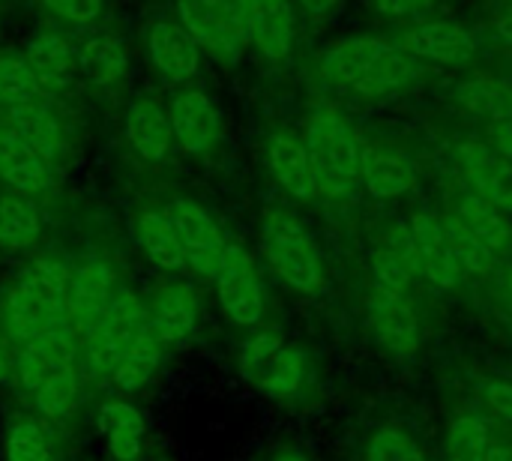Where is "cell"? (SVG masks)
Returning <instances> with one entry per match:
<instances>
[{"instance_id": "1", "label": "cell", "mask_w": 512, "mask_h": 461, "mask_svg": "<svg viewBox=\"0 0 512 461\" xmlns=\"http://www.w3.org/2000/svg\"><path fill=\"white\" fill-rule=\"evenodd\" d=\"M318 66L324 78L360 96L396 93L417 78L414 57L402 45L378 36L342 39L318 57Z\"/></svg>"}, {"instance_id": "2", "label": "cell", "mask_w": 512, "mask_h": 461, "mask_svg": "<svg viewBox=\"0 0 512 461\" xmlns=\"http://www.w3.org/2000/svg\"><path fill=\"white\" fill-rule=\"evenodd\" d=\"M306 147L318 165V183L330 195H345L360 183L366 141L339 114L318 111L306 126Z\"/></svg>"}, {"instance_id": "3", "label": "cell", "mask_w": 512, "mask_h": 461, "mask_svg": "<svg viewBox=\"0 0 512 461\" xmlns=\"http://www.w3.org/2000/svg\"><path fill=\"white\" fill-rule=\"evenodd\" d=\"M180 21L192 39L222 63H234L246 42V0H177Z\"/></svg>"}, {"instance_id": "4", "label": "cell", "mask_w": 512, "mask_h": 461, "mask_svg": "<svg viewBox=\"0 0 512 461\" xmlns=\"http://www.w3.org/2000/svg\"><path fill=\"white\" fill-rule=\"evenodd\" d=\"M261 246H264V255H267L273 273L285 285H291L297 291H315L321 285L318 252H315L309 234L303 231V225L294 216L270 213L264 219Z\"/></svg>"}, {"instance_id": "5", "label": "cell", "mask_w": 512, "mask_h": 461, "mask_svg": "<svg viewBox=\"0 0 512 461\" xmlns=\"http://www.w3.org/2000/svg\"><path fill=\"white\" fill-rule=\"evenodd\" d=\"M168 219L177 231V240L183 246V255H186V264L201 273V276H216L219 264H222V255H225V240H222V231L219 225L210 219V213L204 207H198L195 201H186V198H177L168 204Z\"/></svg>"}, {"instance_id": "6", "label": "cell", "mask_w": 512, "mask_h": 461, "mask_svg": "<svg viewBox=\"0 0 512 461\" xmlns=\"http://www.w3.org/2000/svg\"><path fill=\"white\" fill-rule=\"evenodd\" d=\"M240 372L258 390L270 396H288L300 387L303 363L300 354L282 345L276 336H255L240 351Z\"/></svg>"}, {"instance_id": "7", "label": "cell", "mask_w": 512, "mask_h": 461, "mask_svg": "<svg viewBox=\"0 0 512 461\" xmlns=\"http://www.w3.org/2000/svg\"><path fill=\"white\" fill-rule=\"evenodd\" d=\"M213 279H216L219 303H222L225 315L240 327L258 324V318L264 312V294H261L255 264L240 246H234V243L225 246L222 264Z\"/></svg>"}, {"instance_id": "8", "label": "cell", "mask_w": 512, "mask_h": 461, "mask_svg": "<svg viewBox=\"0 0 512 461\" xmlns=\"http://www.w3.org/2000/svg\"><path fill=\"white\" fill-rule=\"evenodd\" d=\"M114 273L102 261H84L72 270L69 285V315L78 330V336H93L108 312V303L114 297Z\"/></svg>"}, {"instance_id": "9", "label": "cell", "mask_w": 512, "mask_h": 461, "mask_svg": "<svg viewBox=\"0 0 512 461\" xmlns=\"http://www.w3.org/2000/svg\"><path fill=\"white\" fill-rule=\"evenodd\" d=\"M402 48L411 57L459 66L474 57L477 39L456 21H423L402 36Z\"/></svg>"}, {"instance_id": "10", "label": "cell", "mask_w": 512, "mask_h": 461, "mask_svg": "<svg viewBox=\"0 0 512 461\" xmlns=\"http://www.w3.org/2000/svg\"><path fill=\"white\" fill-rule=\"evenodd\" d=\"M462 174L468 183V192L512 210V165L510 159L480 141L462 144L459 150Z\"/></svg>"}, {"instance_id": "11", "label": "cell", "mask_w": 512, "mask_h": 461, "mask_svg": "<svg viewBox=\"0 0 512 461\" xmlns=\"http://www.w3.org/2000/svg\"><path fill=\"white\" fill-rule=\"evenodd\" d=\"M411 240L417 255V270L432 285H453L462 273V261L450 243L447 225H441L435 216L420 213L411 219Z\"/></svg>"}, {"instance_id": "12", "label": "cell", "mask_w": 512, "mask_h": 461, "mask_svg": "<svg viewBox=\"0 0 512 461\" xmlns=\"http://www.w3.org/2000/svg\"><path fill=\"white\" fill-rule=\"evenodd\" d=\"M168 117H171V129H174V141L186 153H207L222 135V120H219L216 105L198 90L180 93L171 102Z\"/></svg>"}, {"instance_id": "13", "label": "cell", "mask_w": 512, "mask_h": 461, "mask_svg": "<svg viewBox=\"0 0 512 461\" xmlns=\"http://www.w3.org/2000/svg\"><path fill=\"white\" fill-rule=\"evenodd\" d=\"M249 42L267 60H285L294 45V0H246Z\"/></svg>"}, {"instance_id": "14", "label": "cell", "mask_w": 512, "mask_h": 461, "mask_svg": "<svg viewBox=\"0 0 512 461\" xmlns=\"http://www.w3.org/2000/svg\"><path fill=\"white\" fill-rule=\"evenodd\" d=\"M372 273H375V288H381V291L402 294L408 288V282L414 279V273H420L417 270L411 228H405L399 222H393V225L384 228V234L375 243Z\"/></svg>"}, {"instance_id": "15", "label": "cell", "mask_w": 512, "mask_h": 461, "mask_svg": "<svg viewBox=\"0 0 512 461\" xmlns=\"http://www.w3.org/2000/svg\"><path fill=\"white\" fill-rule=\"evenodd\" d=\"M147 48L156 72L171 81H186L198 72L201 45L192 39V33L183 24L156 21L147 33Z\"/></svg>"}, {"instance_id": "16", "label": "cell", "mask_w": 512, "mask_h": 461, "mask_svg": "<svg viewBox=\"0 0 512 461\" xmlns=\"http://www.w3.org/2000/svg\"><path fill=\"white\" fill-rule=\"evenodd\" d=\"M267 165L282 189H288L294 198H312L318 183V165L303 141L294 135H273L267 144Z\"/></svg>"}, {"instance_id": "17", "label": "cell", "mask_w": 512, "mask_h": 461, "mask_svg": "<svg viewBox=\"0 0 512 461\" xmlns=\"http://www.w3.org/2000/svg\"><path fill=\"white\" fill-rule=\"evenodd\" d=\"M0 177L15 192L30 195L51 183V165L12 126H0Z\"/></svg>"}, {"instance_id": "18", "label": "cell", "mask_w": 512, "mask_h": 461, "mask_svg": "<svg viewBox=\"0 0 512 461\" xmlns=\"http://www.w3.org/2000/svg\"><path fill=\"white\" fill-rule=\"evenodd\" d=\"M360 180L375 198H399L414 186L417 174L411 159L399 147L381 141V144H366Z\"/></svg>"}, {"instance_id": "19", "label": "cell", "mask_w": 512, "mask_h": 461, "mask_svg": "<svg viewBox=\"0 0 512 461\" xmlns=\"http://www.w3.org/2000/svg\"><path fill=\"white\" fill-rule=\"evenodd\" d=\"M126 138L138 156H144L150 162L165 159L174 144V129H171L168 111L153 99L132 102L129 114H126Z\"/></svg>"}, {"instance_id": "20", "label": "cell", "mask_w": 512, "mask_h": 461, "mask_svg": "<svg viewBox=\"0 0 512 461\" xmlns=\"http://www.w3.org/2000/svg\"><path fill=\"white\" fill-rule=\"evenodd\" d=\"M195 294L186 285H165L156 291L153 306H150V324L159 339V345H174L183 342L192 327H195Z\"/></svg>"}, {"instance_id": "21", "label": "cell", "mask_w": 512, "mask_h": 461, "mask_svg": "<svg viewBox=\"0 0 512 461\" xmlns=\"http://www.w3.org/2000/svg\"><path fill=\"white\" fill-rule=\"evenodd\" d=\"M24 60L33 69V75H36L42 90H63V87H69L72 78H75V66H78L75 51L57 33H39L27 45V57Z\"/></svg>"}, {"instance_id": "22", "label": "cell", "mask_w": 512, "mask_h": 461, "mask_svg": "<svg viewBox=\"0 0 512 461\" xmlns=\"http://www.w3.org/2000/svg\"><path fill=\"white\" fill-rule=\"evenodd\" d=\"M69 285L72 270L63 261H36L18 279V288L42 312H69Z\"/></svg>"}, {"instance_id": "23", "label": "cell", "mask_w": 512, "mask_h": 461, "mask_svg": "<svg viewBox=\"0 0 512 461\" xmlns=\"http://www.w3.org/2000/svg\"><path fill=\"white\" fill-rule=\"evenodd\" d=\"M78 69L93 84H114L126 72V48L111 30H93L84 33L75 48Z\"/></svg>"}, {"instance_id": "24", "label": "cell", "mask_w": 512, "mask_h": 461, "mask_svg": "<svg viewBox=\"0 0 512 461\" xmlns=\"http://www.w3.org/2000/svg\"><path fill=\"white\" fill-rule=\"evenodd\" d=\"M507 213H510V210H504V207H498V204H492V201H486V198L468 192V195L456 204V210H453L450 219H456V222H459L462 228H468L480 243H486L492 252H498V249L510 240L512 228Z\"/></svg>"}, {"instance_id": "25", "label": "cell", "mask_w": 512, "mask_h": 461, "mask_svg": "<svg viewBox=\"0 0 512 461\" xmlns=\"http://www.w3.org/2000/svg\"><path fill=\"white\" fill-rule=\"evenodd\" d=\"M12 129L48 162L54 165L66 147L63 129L54 120V114L48 108H39L36 102H24V105H12Z\"/></svg>"}, {"instance_id": "26", "label": "cell", "mask_w": 512, "mask_h": 461, "mask_svg": "<svg viewBox=\"0 0 512 461\" xmlns=\"http://www.w3.org/2000/svg\"><path fill=\"white\" fill-rule=\"evenodd\" d=\"M138 240H141V246H144V252L150 255L153 264H159L165 270L186 267V255H183V246L177 240V231H174L168 213L147 210L138 219Z\"/></svg>"}, {"instance_id": "27", "label": "cell", "mask_w": 512, "mask_h": 461, "mask_svg": "<svg viewBox=\"0 0 512 461\" xmlns=\"http://www.w3.org/2000/svg\"><path fill=\"white\" fill-rule=\"evenodd\" d=\"M399 297L402 294H390V291H381V288H375V294H372L375 333L390 348H408L414 342V336H417V321H414L411 309Z\"/></svg>"}, {"instance_id": "28", "label": "cell", "mask_w": 512, "mask_h": 461, "mask_svg": "<svg viewBox=\"0 0 512 461\" xmlns=\"http://www.w3.org/2000/svg\"><path fill=\"white\" fill-rule=\"evenodd\" d=\"M102 432L108 438V447L117 459L132 461L141 453V441H144V420L141 414L126 405V402H108L99 414Z\"/></svg>"}, {"instance_id": "29", "label": "cell", "mask_w": 512, "mask_h": 461, "mask_svg": "<svg viewBox=\"0 0 512 461\" xmlns=\"http://www.w3.org/2000/svg\"><path fill=\"white\" fill-rule=\"evenodd\" d=\"M6 461H51V432L45 420L15 414L6 429Z\"/></svg>"}, {"instance_id": "30", "label": "cell", "mask_w": 512, "mask_h": 461, "mask_svg": "<svg viewBox=\"0 0 512 461\" xmlns=\"http://www.w3.org/2000/svg\"><path fill=\"white\" fill-rule=\"evenodd\" d=\"M459 102L465 111L495 120V123H507L512 120V87L489 81V78H477L459 87Z\"/></svg>"}, {"instance_id": "31", "label": "cell", "mask_w": 512, "mask_h": 461, "mask_svg": "<svg viewBox=\"0 0 512 461\" xmlns=\"http://www.w3.org/2000/svg\"><path fill=\"white\" fill-rule=\"evenodd\" d=\"M36 237H39L36 207L21 195L0 198V246L3 249H24Z\"/></svg>"}, {"instance_id": "32", "label": "cell", "mask_w": 512, "mask_h": 461, "mask_svg": "<svg viewBox=\"0 0 512 461\" xmlns=\"http://www.w3.org/2000/svg\"><path fill=\"white\" fill-rule=\"evenodd\" d=\"M78 402V375L72 366H57L36 390V408L45 417H66Z\"/></svg>"}, {"instance_id": "33", "label": "cell", "mask_w": 512, "mask_h": 461, "mask_svg": "<svg viewBox=\"0 0 512 461\" xmlns=\"http://www.w3.org/2000/svg\"><path fill=\"white\" fill-rule=\"evenodd\" d=\"M42 93L33 69L21 57H0V99L9 105L36 102Z\"/></svg>"}, {"instance_id": "34", "label": "cell", "mask_w": 512, "mask_h": 461, "mask_svg": "<svg viewBox=\"0 0 512 461\" xmlns=\"http://www.w3.org/2000/svg\"><path fill=\"white\" fill-rule=\"evenodd\" d=\"M450 461H489V429L480 420L462 417L453 423Z\"/></svg>"}, {"instance_id": "35", "label": "cell", "mask_w": 512, "mask_h": 461, "mask_svg": "<svg viewBox=\"0 0 512 461\" xmlns=\"http://www.w3.org/2000/svg\"><path fill=\"white\" fill-rule=\"evenodd\" d=\"M447 234H450V243H453V249H456V255L462 261V270L480 273V270H489L492 267V255L495 252L486 243H480L468 228H462L456 219L447 222Z\"/></svg>"}, {"instance_id": "36", "label": "cell", "mask_w": 512, "mask_h": 461, "mask_svg": "<svg viewBox=\"0 0 512 461\" xmlns=\"http://www.w3.org/2000/svg\"><path fill=\"white\" fill-rule=\"evenodd\" d=\"M369 461H426L423 453L417 450V444L411 438H405L402 432H381L372 441V453Z\"/></svg>"}, {"instance_id": "37", "label": "cell", "mask_w": 512, "mask_h": 461, "mask_svg": "<svg viewBox=\"0 0 512 461\" xmlns=\"http://www.w3.org/2000/svg\"><path fill=\"white\" fill-rule=\"evenodd\" d=\"M51 12L69 18V21H78V24H87L99 15L102 9V0H42Z\"/></svg>"}, {"instance_id": "38", "label": "cell", "mask_w": 512, "mask_h": 461, "mask_svg": "<svg viewBox=\"0 0 512 461\" xmlns=\"http://www.w3.org/2000/svg\"><path fill=\"white\" fill-rule=\"evenodd\" d=\"M378 12L390 18H420L438 6V0H372Z\"/></svg>"}, {"instance_id": "39", "label": "cell", "mask_w": 512, "mask_h": 461, "mask_svg": "<svg viewBox=\"0 0 512 461\" xmlns=\"http://www.w3.org/2000/svg\"><path fill=\"white\" fill-rule=\"evenodd\" d=\"M486 396H489V405L504 417V420H510L512 423V387H504V384H492L489 390H486Z\"/></svg>"}, {"instance_id": "40", "label": "cell", "mask_w": 512, "mask_h": 461, "mask_svg": "<svg viewBox=\"0 0 512 461\" xmlns=\"http://www.w3.org/2000/svg\"><path fill=\"white\" fill-rule=\"evenodd\" d=\"M297 3H300V9H306L309 15L324 18L327 12H333V9H336V3H339V0H297Z\"/></svg>"}, {"instance_id": "41", "label": "cell", "mask_w": 512, "mask_h": 461, "mask_svg": "<svg viewBox=\"0 0 512 461\" xmlns=\"http://www.w3.org/2000/svg\"><path fill=\"white\" fill-rule=\"evenodd\" d=\"M495 141H498V150H501L507 159H512V120H507V123H498Z\"/></svg>"}, {"instance_id": "42", "label": "cell", "mask_w": 512, "mask_h": 461, "mask_svg": "<svg viewBox=\"0 0 512 461\" xmlns=\"http://www.w3.org/2000/svg\"><path fill=\"white\" fill-rule=\"evenodd\" d=\"M495 27H498V36H501L507 45H512V12L501 15V18L495 21Z\"/></svg>"}, {"instance_id": "43", "label": "cell", "mask_w": 512, "mask_h": 461, "mask_svg": "<svg viewBox=\"0 0 512 461\" xmlns=\"http://www.w3.org/2000/svg\"><path fill=\"white\" fill-rule=\"evenodd\" d=\"M9 375V351H6V345L0 342V381Z\"/></svg>"}, {"instance_id": "44", "label": "cell", "mask_w": 512, "mask_h": 461, "mask_svg": "<svg viewBox=\"0 0 512 461\" xmlns=\"http://www.w3.org/2000/svg\"><path fill=\"white\" fill-rule=\"evenodd\" d=\"M489 461H512V450L495 447V450H489Z\"/></svg>"}, {"instance_id": "45", "label": "cell", "mask_w": 512, "mask_h": 461, "mask_svg": "<svg viewBox=\"0 0 512 461\" xmlns=\"http://www.w3.org/2000/svg\"><path fill=\"white\" fill-rule=\"evenodd\" d=\"M276 461H303V459H297V456H285V459H276Z\"/></svg>"}, {"instance_id": "46", "label": "cell", "mask_w": 512, "mask_h": 461, "mask_svg": "<svg viewBox=\"0 0 512 461\" xmlns=\"http://www.w3.org/2000/svg\"><path fill=\"white\" fill-rule=\"evenodd\" d=\"M510 291H512V276H510Z\"/></svg>"}]
</instances>
